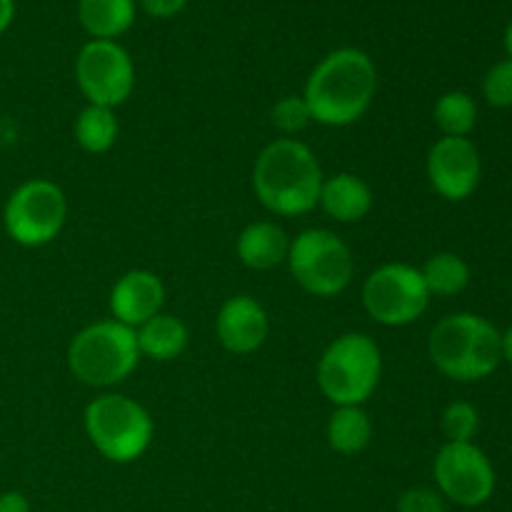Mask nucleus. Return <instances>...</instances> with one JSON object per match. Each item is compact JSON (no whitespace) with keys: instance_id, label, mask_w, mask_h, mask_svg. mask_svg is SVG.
I'll use <instances>...</instances> for the list:
<instances>
[{"instance_id":"obj_6","label":"nucleus","mask_w":512,"mask_h":512,"mask_svg":"<svg viewBox=\"0 0 512 512\" xmlns=\"http://www.w3.org/2000/svg\"><path fill=\"white\" fill-rule=\"evenodd\" d=\"M83 418L90 443L110 463H133L153 443V418L128 395H100L88 403Z\"/></svg>"},{"instance_id":"obj_14","label":"nucleus","mask_w":512,"mask_h":512,"mask_svg":"<svg viewBox=\"0 0 512 512\" xmlns=\"http://www.w3.org/2000/svg\"><path fill=\"white\" fill-rule=\"evenodd\" d=\"M165 303V285L150 270H130L110 290V313L113 320L128 325V328H140L163 313Z\"/></svg>"},{"instance_id":"obj_3","label":"nucleus","mask_w":512,"mask_h":512,"mask_svg":"<svg viewBox=\"0 0 512 512\" xmlns=\"http://www.w3.org/2000/svg\"><path fill=\"white\" fill-rule=\"evenodd\" d=\"M428 353L435 368L458 383L490 378L503 363L500 330L475 313H455L440 320L430 330Z\"/></svg>"},{"instance_id":"obj_8","label":"nucleus","mask_w":512,"mask_h":512,"mask_svg":"<svg viewBox=\"0 0 512 512\" xmlns=\"http://www.w3.org/2000/svg\"><path fill=\"white\" fill-rule=\"evenodd\" d=\"M68 218V200L53 180L33 178L10 193L3 208L5 233L23 248L53 243Z\"/></svg>"},{"instance_id":"obj_22","label":"nucleus","mask_w":512,"mask_h":512,"mask_svg":"<svg viewBox=\"0 0 512 512\" xmlns=\"http://www.w3.org/2000/svg\"><path fill=\"white\" fill-rule=\"evenodd\" d=\"M435 125L443 130L445 138H468L478 123V105L463 90L440 95L435 103Z\"/></svg>"},{"instance_id":"obj_1","label":"nucleus","mask_w":512,"mask_h":512,"mask_svg":"<svg viewBox=\"0 0 512 512\" xmlns=\"http://www.w3.org/2000/svg\"><path fill=\"white\" fill-rule=\"evenodd\" d=\"M378 93L373 58L358 48H338L325 55L305 83V103L315 123L345 128L363 118Z\"/></svg>"},{"instance_id":"obj_15","label":"nucleus","mask_w":512,"mask_h":512,"mask_svg":"<svg viewBox=\"0 0 512 512\" xmlns=\"http://www.w3.org/2000/svg\"><path fill=\"white\" fill-rule=\"evenodd\" d=\"M320 208L338 223H358L373 208V190L353 173H338L323 180Z\"/></svg>"},{"instance_id":"obj_26","label":"nucleus","mask_w":512,"mask_h":512,"mask_svg":"<svg viewBox=\"0 0 512 512\" xmlns=\"http://www.w3.org/2000/svg\"><path fill=\"white\" fill-rule=\"evenodd\" d=\"M398 512H448V505L438 490L408 488L400 493Z\"/></svg>"},{"instance_id":"obj_12","label":"nucleus","mask_w":512,"mask_h":512,"mask_svg":"<svg viewBox=\"0 0 512 512\" xmlns=\"http://www.w3.org/2000/svg\"><path fill=\"white\" fill-rule=\"evenodd\" d=\"M428 178L435 193L450 203L470 198L483 178V163L473 140L440 138L428 153Z\"/></svg>"},{"instance_id":"obj_25","label":"nucleus","mask_w":512,"mask_h":512,"mask_svg":"<svg viewBox=\"0 0 512 512\" xmlns=\"http://www.w3.org/2000/svg\"><path fill=\"white\" fill-rule=\"evenodd\" d=\"M483 95L493 108H512V60H500L483 80Z\"/></svg>"},{"instance_id":"obj_20","label":"nucleus","mask_w":512,"mask_h":512,"mask_svg":"<svg viewBox=\"0 0 512 512\" xmlns=\"http://www.w3.org/2000/svg\"><path fill=\"white\" fill-rule=\"evenodd\" d=\"M75 140L85 153H108L118 140V118L113 108L88 105L75 118Z\"/></svg>"},{"instance_id":"obj_21","label":"nucleus","mask_w":512,"mask_h":512,"mask_svg":"<svg viewBox=\"0 0 512 512\" xmlns=\"http://www.w3.org/2000/svg\"><path fill=\"white\" fill-rule=\"evenodd\" d=\"M420 273L428 285V293L438 295V298H453V295L463 293L470 283L468 263L455 253L430 255Z\"/></svg>"},{"instance_id":"obj_19","label":"nucleus","mask_w":512,"mask_h":512,"mask_svg":"<svg viewBox=\"0 0 512 512\" xmlns=\"http://www.w3.org/2000/svg\"><path fill=\"white\" fill-rule=\"evenodd\" d=\"M373 440V423L363 405L335 408L328 420V445L340 455H358Z\"/></svg>"},{"instance_id":"obj_4","label":"nucleus","mask_w":512,"mask_h":512,"mask_svg":"<svg viewBox=\"0 0 512 512\" xmlns=\"http://www.w3.org/2000/svg\"><path fill=\"white\" fill-rule=\"evenodd\" d=\"M135 330L118 320H100L80 330L68 348V368L90 388H110L133 375L140 363Z\"/></svg>"},{"instance_id":"obj_5","label":"nucleus","mask_w":512,"mask_h":512,"mask_svg":"<svg viewBox=\"0 0 512 512\" xmlns=\"http://www.w3.org/2000/svg\"><path fill=\"white\" fill-rule=\"evenodd\" d=\"M383 375V355L373 338L345 333L325 348L318 363V388L335 408L363 405Z\"/></svg>"},{"instance_id":"obj_10","label":"nucleus","mask_w":512,"mask_h":512,"mask_svg":"<svg viewBox=\"0 0 512 512\" xmlns=\"http://www.w3.org/2000/svg\"><path fill=\"white\" fill-rule=\"evenodd\" d=\"M75 80L88 105L118 108L135 88V65L118 40H88L75 58Z\"/></svg>"},{"instance_id":"obj_27","label":"nucleus","mask_w":512,"mask_h":512,"mask_svg":"<svg viewBox=\"0 0 512 512\" xmlns=\"http://www.w3.org/2000/svg\"><path fill=\"white\" fill-rule=\"evenodd\" d=\"M190 0H140L143 10L153 18H173L188 5Z\"/></svg>"},{"instance_id":"obj_29","label":"nucleus","mask_w":512,"mask_h":512,"mask_svg":"<svg viewBox=\"0 0 512 512\" xmlns=\"http://www.w3.org/2000/svg\"><path fill=\"white\" fill-rule=\"evenodd\" d=\"M15 20V0H0V35L13 25Z\"/></svg>"},{"instance_id":"obj_23","label":"nucleus","mask_w":512,"mask_h":512,"mask_svg":"<svg viewBox=\"0 0 512 512\" xmlns=\"http://www.w3.org/2000/svg\"><path fill=\"white\" fill-rule=\"evenodd\" d=\"M480 430V413L475 405L458 400L450 403L443 413V433L448 443H473Z\"/></svg>"},{"instance_id":"obj_28","label":"nucleus","mask_w":512,"mask_h":512,"mask_svg":"<svg viewBox=\"0 0 512 512\" xmlns=\"http://www.w3.org/2000/svg\"><path fill=\"white\" fill-rule=\"evenodd\" d=\"M0 512H30V503L18 490L0 493Z\"/></svg>"},{"instance_id":"obj_9","label":"nucleus","mask_w":512,"mask_h":512,"mask_svg":"<svg viewBox=\"0 0 512 512\" xmlns=\"http://www.w3.org/2000/svg\"><path fill=\"white\" fill-rule=\"evenodd\" d=\"M363 305L375 323L385 328H403L423 318L430 305V293L420 268L388 263L373 270L363 283Z\"/></svg>"},{"instance_id":"obj_13","label":"nucleus","mask_w":512,"mask_h":512,"mask_svg":"<svg viewBox=\"0 0 512 512\" xmlns=\"http://www.w3.org/2000/svg\"><path fill=\"white\" fill-rule=\"evenodd\" d=\"M268 333V313L250 295H233L220 305L218 318H215V335L228 353H255L265 343Z\"/></svg>"},{"instance_id":"obj_11","label":"nucleus","mask_w":512,"mask_h":512,"mask_svg":"<svg viewBox=\"0 0 512 512\" xmlns=\"http://www.w3.org/2000/svg\"><path fill=\"white\" fill-rule=\"evenodd\" d=\"M438 493L460 508H480L495 493V468L475 443H445L433 463Z\"/></svg>"},{"instance_id":"obj_7","label":"nucleus","mask_w":512,"mask_h":512,"mask_svg":"<svg viewBox=\"0 0 512 512\" xmlns=\"http://www.w3.org/2000/svg\"><path fill=\"white\" fill-rule=\"evenodd\" d=\"M285 263L295 283L318 298L340 295L355 275V260L348 243L325 228L303 230L298 238L290 240Z\"/></svg>"},{"instance_id":"obj_31","label":"nucleus","mask_w":512,"mask_h":512,"mask_svg":"<svg viewBox=\"0 0 512 512\" xmlns=\"http://www.w3.org/2000/svg\"><path fill=\"white\" fill-rule=\"evenodd\" d=\"M505 50H508V58L512 60V20L508 28H505Z\"/></svg>"},{"instance_id":"obj_2","label":"nucleus","mask_w":512,"mask_h":512,"mask_svg":"<svg viewBox=\"0 0 512 512\" xmlns=\"http://www.w3.org/2000/svg\"><path fill=\"white\" fill-rule=\"evenodd\" d=\"M323 168L305 143L295 138L273 140L253 165V190L275 215L293 218L310 213L320 200Z\"/></svg>"},{"instance_id":"obj_17","label":"nucleus","mask_w":512,"mask_h":512,"mask_svg":"<svg viewBox=\"0 0 512 512\" xmlns=\"http://www.w3.org/2000/svg\"><path fill=\"white\" fill-rule=\"evenodd\" d=\"M78 20L93 40H118L135 23V0H78Z\"/></svg>"},{"instance_id":"obj_24","label":"nucleus","mask_w":512,"mask_h":512,"mask_svg":"<svg viewBox=\"0 0 512 512\" xmlns=\"http://www.w3.org/2000/svg\"><path fill=\"white\" fill-rule=\"evenodd\" d=\"M270 120H273L275 128L285 135H298L313 123V115H310L308 103H305L303 95H288V98L278 100L270 110Z\"/></svg>"},{"instance_id":"obj_18","label":"nucleus","mask_w":512,"mask_h":512,"mask_svg":"<svg viewBox=\"0 0 512 512\" xmlns=\"http://www.w3.org/2000/svg\"><path fill=\"white\" fill-rule=\"evenodd\" d=\"M135 338H138L140 355L160 360V363L180 358L188 348V328L183 320L168 313H158L148 323L135 328Z\"/></svg>"},{"instance_id":"obj_16","label":"nucleus","mask_w":512,"mask_h":512,"mask_svg":"<svg viewBox=\"0 0 512 512\" xmlns=\"http://www.w3.org/2000/svg\"><path fill=\"white\" fill-rule=\"evenodd\" d=\"M288 250V233L270 220L250 223L235 240V253H238L240 263L250 270L278 268L280 263L288 260Z\"/></svg>"},{"instance_id":"obj_30","label":"nucleus","mask_w":512,"mask_h":512,"mask_svg":"<svg viewBox=\"0 0 512 512\" xmlns=\"http://www.w3.org/2000/svg\"><path fill=\"white\" fill-rule=\"evenodd\" d=\"M500 353H503V360L512 365V325L505 333H500Z\"/></svg>"}]
</instances>
